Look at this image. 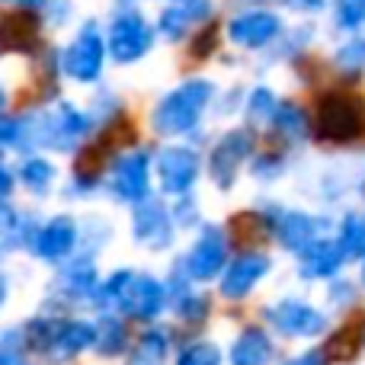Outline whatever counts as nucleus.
<instances>
[{
  "instance_id": "1",
  "label": "nucleus",
  "mask_w": 365,
  "mask_h": 365,
  "mask_svg": "<svg viewBox=\"0 0 365 365\" xmlns=\"http://www.w3.org/2000/svg\"><path fill=\"white\" fill-rule=\"evenodd\" d=\"M90 304H96L100 311L135 317V321H154L167 308V282L154 279L151 272L115 269L113 276L100 279V289Z\"/></svg>"
},
{
  "instance_id": "2",
  "label": "nucleus",
  "mask_w": 365,
  "mask_h": 365,
  "mask_svg": "<svg viewBox=\"0 0 365 365\" xmlns=\"http://www.w3.org/2000/svg\"><path fill=\"white\" fill-rule=\"evenodd\" d=\"M23 122H26V154H32L36 148H48L55 154H74L93 135V115L83 113L81 106H74L68 100H58L48 109L26 113Z\"/></svg>"
},
{
  "instance_id": "3",
  "label": "nucleus",
  "mask_w": 365,
  "mask_h": 365,
  "mask_svg": "<svg viewBox=\"0 0 365 365\" xmlns=\"http://www.w3.org/2000/svg\"><path fill=\"white\" fill-rule=\"evenodd\" d=\"M215 96V83L192 77V81H182L180 87H173L167 96H160V103L151 113V125L158 135L164 138H177V135H189L199 119L205 115L208 103Z\"/></svg>"
},
{
  "instance_id": "4",
  "label": "nucleus",
  "mask_w": 365,
  "mask_h": 365,
  "mask_svg": "<svg viewBox=\"0 0 365 365\" xmlns=\"http://www.w3.org/2000/svg\"><path fill=\"white\" fill-rule=\"evenodd\" d=\"M154 36H158V29L145 19V13H141L138 6L125 4L109 19L106 55L113 58L115 64H135L154 48Z\"/></svg>"
},
{
  "instance_id": "5",
  "label": "nucleus",
  "mask_w": 365,
  "mask_h": 365,
  "mask_svg": "<svg viewBox=\"0 0 365 365\" xmlns=\"http://www.w3.org/2000/svg\"><path fill=\"white\" fill-rule=\"evenodd\" d=\"M106 36L100 32V26L90 19L74 32V38L68 42V48L58 55L61 61V74L74 83H96L106 68Z\"/></svg>"
},
{
  "instance_id": "6",
  "label": "nucleus",
  "mask_w": 365,
  "mask_h": 365,
  "mask_svg": "<svg viewBox=\"0 0 365 365\" xmlns=\"http://www.w3.org/2000/svg\"><path fill=\"white\" fill-rule=\"evenodd\" d=\"M132 237L145 250H167L173 244L177 225H173L170 208L158 195H148L132 205Z\"/></svg>"
},
{
  "instance_id": "7",
  "label": "nucleus",
  "mask_w": 365,
  "mask_h": 365,
  "mask_svg": "<svg viewBox=\"0 0 365 365\" xmlns=\"http://www.w3.org/2000/svg\"><path fill=\"white\" fill-rule=\"evenodd\" d=\"M263 317L276 334L289 336V340H308V336H321L327 330V314L298 298H282L279 304H269Z\"/></svg>"
},
{
  "instance_id": "8",
  "label": "nucleus",
  "mask_w": 365,
  "mask_h": 365,
  "mask_svg": "<svg viewBox=\"0 0 365 365\" xmlns=\"http://www.w3.org/2000/svg\"><path fill=\"white\" fill-rule=\"evenodd\" d=\"M77 244H81V225H77L74 215L61 212L38 225V234H36V240H32L29 253L48 266H61L64 259L74 257Z\"/></svg>"
},
{
  "instance_id": "9",
  "label": "nucleus",
  "mask_w": 365,
  "mask_h": 365,
  "mask_svg": "<svg viewBox=\"0 0 365 365\" xmlns=\"http://www.w3.org/2000/svg\"><path fill=\"white\" fill-rule=\"evenodd\" d=\"M227 266V237L225 227L205 225L195 237V244L189 247V253L182 257V269L192 282H212L218 272H225Z\"/></svg>"
},
{
  "instance_id": "10",
  "label": "nucleus",
  "mask_w": 365,
  "mask_h": 365,
  "mask_svg": "<svg viewBox=\"0 0 365 365\" xmlns=\"http://www.w3.org/2000/svg\"><path fill=\"white\" fill-rule=\"evenodd\" d=\"M106 189L115 202H125V205L148 199L151 195V158L145 151L122 154L113 164V170H109Z\"/></svg>"
},
{
  "instance_id": "11",
  "label": "nucleus",
  "mask_w": 365,
  "mask_h": 365,
  "mask_svg": "<svg viewBox=\"0 0 365 365\" xmlns=\"http://www.w3.org/2000/svg\"><path fill=\"white\" fill-rule=\"evenodd\" d=\"M362 103L343 93H327L317 106V135L327 141H353L362 128Z\"/></svg>"
},
{
  "instance_id": "12",
  "label": "nucleus",
  "mask_w": 365,
  "mask_h": 365,
  "mask_svg": "<svg viewBox=\"0 0 365 365\" xmlns=\"http://www.w3.org/2000/svg\"><path fill=\"white\" fill-rule=\"evenodd\" d=\"M253 154V132L250 128H231L218 138V145L208 154V170L218 189H231L237 180L244 160Z\"/></svg>"
},
{
  "instance_id": "13",
  "label": "nucleus",
  "mask_w": 365,
  "mask_h": 365,
  "mask_svg": "<svg viewBox=\"0 0 365 365\" xmlns=\"http://www.w3.org/2000/svg\"><path fill=\"white\" fill-rule=\"evenodd\" d=\"M202 173V160L192 148L170 145L158 154V182L164 195H189Z\"/></svg>"
},
{
  "instance_id": "14",
  "label": "nucleus",
  "mask_w": 365,
  "mask_h": 365,
  "mask_svg": "<svg viewBox=\"0 0 365 365\" xmlns=\"http://www.w3.org/2000/svg\"><path fill=\"white\" fill-rule=\"evenodd\" d=\"M96 289H100V272H96L93 253H83V257L64 259L61 269H58V279L51 282V292H55L64 304H71V302H93Z\"/></svg>"
},
{
  "instance_id": "15",
  "label": "nucleus",
  "mask_w": 365,
  "mask_h": 365,
  "mask_svg": "<svg viewBox=\"0 0 365 365\" xmlns=\"http://www.w3.org/2000/svg\"><path fill=\"white\" fill-rule=\"evenodd\" d=\"M42 45V16L36 10H16L0 16V51L10 55H36Z\"/></svg>"
},
{
  "instance_id": "16",
  "label": "nucleus",
  "mask_w": 365,
  "mask_h": 365,
  "mask_svg": "<svg viewBox=\"0 0 365 365\" xmlns=\"http://www.w3.org/2000/svg\"><path fill=\"white\" fill-rule=\"evenodd\" d=\"M272 269V259L266 253H240L237 259L225 266L221 272V295L237 302V298L250 295L257 289V282Z\"/></svg>"
},
{
  "instance_id": "17",
  "label": "nucleus",
  "mask_w": 365,
  "mask_h": 365,
  "mask_svg": "<svg viewBox=\"0 0 365 365\" xmlns=\"http://www.w3.org/2000/svg\"><path fill=\"white\" fill-rule=\"evenodd\" d=\"M276 237L285 250H304L311 240L317 237H327L330 231V218H317V215H308V212H279L276 221Z\"/></svg>"
},
{
  "instance_id": "18",
  "label": "nucleus",
  "mask_w": 365,
  "mask_h": 365,
  "mask_svg": "<svg viewBox=\"0 0 365 365\" xmlns=\"http://www.w3.org/2000/svg\"><path fill=\"white\" fill-rule=\"evenodd\" d=\"M227 36L234 45H244V48H263L272 38L282 36V19L269 10H247L240 16L231 19L227 26Z\"/></svg>"
},
{
  "instance_id": "19",
  "label": "nucleus",
  "mask_w": 365,
  "mask_h": 365,
  "mask_svg": "<svg viewBox=\"0 0 365 365\" xmlns=\"http://www.w3.org/2000/svg\"><path fill=\"white\" fill-rule=\"evenodd\" d=\"M346 263L336 237H317L304 250H298V272L304 279H327Z\"/></svg>"
},
{
  "instance_id": "20",
  "label": "nucleus",
  "mask_w": 365,
  "mask_h": 365,
  "mask_svg": "<svg viewBox=\"0 0 365 365\" xmlns=\"http://www.w3.org/2000/svg\"><path fill=\"white\" fill-rule=\"evenodd\" d=\"M208 13H212V0H177V4H170L164 13H160L158 29L164 38L180 42V38L189 32V26L208 19Z\"/></svg>"
},
{
  "instance_id": "21",
  "label": "nucleus",
  "mask_w": 365,
  "mask_h": 365,
  "mask_svg": "<svg viewBox=\"0 0 365 365\" xmlns=\"http://www.w3.org/2000/svg\"><path fill=\"white\" fill-rule=\"evenodd\" d=\"M96 343V324L83 321V317H61V327H58V340H55V362H68L74 356L93 349Z\"/></svg>"
},
{
  "instance_id": "22",
  "label": "nucleus",
  "mask_w": 365,
  "mask_h": 365,
  "mask_svg": "<svg viewBox=\"0 0 365 365\" xmlns=\"http://www.w3.org/2000/svg\"><path fill=\"white\" fill-rule=\"evenodd\" d=\"M272 340L263 327H244L231 343V365H269Z\"/></svg>"
},
{
  "instance_id": "23",
  "label": "nucleus",
  "mask_w": 365,
  "mask_h": 365,
  "mask_svg": "<svg viewBox=\"0 0 365 365\" xmlns=\"http://www.w3.org/2000/svg\"><path fill=\"white\" fill-rule=\"evenodd\" d=\"M55 177H58L55 164H51L48 158H38V154H26L16 167V180L23 182L26 192L38 195V199L55 189Z\"/></svg>"
},
{
  "instance_id": "24",
  "label": "nucleus",
  "mask_w": 365,
  "mask_h": 365,
  "mask_svg": "<svg viewBox=\"0 0 365 365\" xmlns=\"http://www.w3.org/2000/svg\"><path fill=\"white\" fill-rule=\"evenodd\" d=\"M167 356H170V334L160 327H151L128 349L125 365H167Z\"/></svg>"
},
{
  "instance_id": "25",
  "label": "nucleus",
  "mask_w": 365,
  "mask_h": 365,
  "mask_svg": "<svg viewBox=\"0 0 365 365\" xmlns=\"http://www.w3.org/2000/svg\"><path fill=\"white\" fill-rule=\"evenodd\" d=\"M93 349L103 356V359H115V356H122L128 349V330H125V324H122L119 314H113V311H103L100 314Z\"/></svg>"
},
{
  "instance_id": "26",
  "label": "nucleus",
  "mask_w": 365,
  "mask_h": 365,
  "mask_svg": "<svg viewBox=\"0 0 365 365\" xmlns=\"http://www.w3.org/2000/svg\"><path fill=\"white\" fill-rule=\"evenodd\" d=\"M336 244H340V250H343L346 259H362L365 257V215L362 212L343 215Z\"/></svg>"
},
{
  "instance_id": "27",
  "label": "nucleus",
  "mask_w": 365,
  "mask_h": 365,
  "mask_svg": "<svg viewBox=\"0 0 365 365\" xmlns=\"http://www.w3.org/2000/svg\"><path fill=\"white\" fill-rule=\"evenodd\" d=\"M272 125L292 141H302L304 135H308V119H304V113L295 103H282V106L276 109V115H272Z\"/></svg>"
},
{
  "instance_id": "28",
  "label": "nucleus",
  "mask_w": 365,
  "mask_h": 365,
  "mask_svg": "<svg viewBox=\"0 0 365 365\" xmlns=\"http://www.w3.org/2000/svg\"><path fill=\"white\" fill-rule=\"evenodd\" d=\"M173 311H177L182 321H189V324L205 321L208 317V298L199 295V292H192V289H186V292H180V295L173 298Z\"/></svg>"
},
{
  "instance_id": "29",
  "label": "nucleus",
  "mask_w": 365,
  "mask_h": 365,
  "mask_svg": "<svg viewBox=\"0 0 365 365\" xmlns=\"http://www.w3.org/2000/svg\"><path fill=\"white\" fill-rule=\"evenodd\" d=\"M177 365H221V349L208 340L189 343V346L180 349Z\"/></svg>"
},
{
  "instance_id": "30",
  "label": "nucleus",
  "mask_w": 365,
  "mask_h": 365,
  "mask_svg": "<svg viewBox=\"0 0 365 365\" xmlns=\"http://www.w3.org/2000/svg\"><path fill=\"white\" fill-rule=\"evenodd\" d=\"M276 109H279L276 93H272V90H266V87H257L250 93V100H247V115H250L253 122H272Z\"/></svg>"
},
{
  "instance_id": "31",
  "label": "nucleus",
  "mask_w": 365,
  "mask_h": 365,
  "mask_svg": "<svg viewBox=\"0 0 365 365\" xmlns=\"http://www.w3.org/2000/svg\"><path fill=\"white\" fill-rule=\"evenodd\" d=\"M0 148H13V151L26 154V122H23V115L0 113Z\"/></svg>"
},
{
  "instance_id": "32",
  "label": "nucleus",
  "mask_w": 365,
  "mask_h": 365,
  "mask_svg": "<svg viewBox=\"0 0 365 365\" xmlns=\"http://www.w3.org/2000/svg\"><path fill=\"white\" fill-rule=\"evenodd\" d=\"M336 64H340L343 71L359 74L365 68V36H356V38H349L346 45H340V48H336Z\"/></svg>"
},
{
  "instance_id": "33",
  "label": "nucleus",
  "mask_w": 365,
  "mask_h": 365,
  "mask_svg": "<svg viewBox=\"0 0 365 365\" xmlns=\"http://www.w3.org/2000/svg\"><path fill=\"white\" fill-rule=\"evenodd\" d=\"M336 26L340 29H362L365 0H336Z\"/></svg>"
},
{
  "instance_id": "34",
  "label": "nucleus",
  "mask_w": 365,
  "mask_h": 365,
  "mask_svg": "<svg viewBox=\"0 0 365 365\" xmlns=\"http://www.w3.org/2000/svg\"><path fill=\"white\" fill-rule=\"evenodd\" d=\"M173 215V225L177 227H189V225H199V212H195V202L189 195H180L177 208H170Z\"/></svg>"
},
{
  "instance_id": "35",
  "label": "nucleus",
  "mask_w": 365,
  "mask_h": 365,
  "mask_svg": "<svg viewBox=\"0 0 365 365\" xmlns=\"http://www.w3.org/2000/svg\"><path fill=\"white\" fill-rule=\"evenodd\" d=\"M45 19L48 26H64L71 16V0H45Z\"/></svg>"
},
{
  "instance_id": "36",
  "label": "nucleus",
  "mask_w": 365,
  "mask_h": 365,
  "mask_svg": "<svg viewBox=\"0 0 365 365\" xmlns=\"http://www.w3.org/2000/svg\"><path fill=\"white\" fill-rule=\"evenodd\" d=\"M276 173H282V160H276V154H272V158H259L257 164H253V177L257 180H272L276 177Z\"/></svg>"
},
{
  "instance_id": "37",
  "label": "nucleus",
  "mask_w": 365,
  "mask_h": 365,
  "mask_svg": "<svg viewBox=\"0 0 365 365\" xmlns=\"http://www.w3.org/2000/svg\"><path fill=\"white\" fill-rule=\"evenodd\" d=\"M13 189H16V177H13V170L6 167L4 154H0V202H10Z\"/></svg>"
},
{
  "instance_id": "38",
  "label": "nucleus",
  "mask_w": 365,
  "mask_h": 365,
  "mask_svg": "<svg viewBox=\"0 0 365 365\" xmlns=\"http://www.w3.org/2000/svg\"><path fill=\"white\" fill-rule=\"evenodd\" d=\"M285 365H327V359H324V353H321V349H311V353L295 356V359H289Z\"/></svg>"
},
{
  "instance_id": "39",
  "label": "nucleus",
  "mask_w": 365,
  "mask_h": 365,
  "mask_svg": "<svg viewBox=\"0 0 365 365\" xmlns=\"http://www.w3.org/2000/svg\"><path fill=\"white\" fill-rule=\"evenodd\" d=\"M6 4H13V6H26V10H38V6L45 4V0H6Z\"/></svg>"
},
{
  "instance_id": "40",
  "label": "nucleus",
  "mask_w": 365,
  "mask_h": 365,
  "mask_svg": "<svg viewBox=\"0 0 365 365\" xmlns=\"http://www.w3.org/2000/svg\"><path fill=\"white\" fill-rule=\"evenodd\" d=\"M295 6H302V10H321L324 0H292Z\"/></svg>"
},
{
  "instance_id": "41",
  "label": "nucleus",
  "mask_w": 365,
  "mask_h": 365,
  "mask_svg": "<svg viewBox=\"0 0 365 365\" xmlns=\"http://www.w3.org/2000/svg\"><path fill=\"white\" fill-rule=\"evenodd\" d=\"M4 106H6V90H4V83H0V113H4Z\"/></svg>"
},
{
  "instance_id": "42",
  "label": "nucleus",
  "mask_w": 365,
  "mask_h": 365,
  "mask_svg": "<svg viewBox=\"0 0 365 365\" xmlns=\"http://www.w3.org/2000/svg\"><path fill=\"white\" fill-rule=\"evenodd\" d=\"M362 282H365V263H362Z\"/></svg>"
},
{
  "instance_id": "43",
  "label": "nucleus",
  "mask_w": 365,
  "mask_h": 365,
  "mask_svg": "<svg viewBox=\"0 0 365 365\" xmlns=\"http://www.w3.org/2000/svg\"><path fill=\"white\" fill-rule=\"evenodd\" d=\"M4 253H6V247H0V257H4Z\"/></svg>"
},
{
  "instance_id": "44",
  "label": "nucleus",
  "mask_w": 365,
  "mask_h": 365,
  "mask_svg": "<svg viewBox=\"0 0 365 365\" xmlns=\"http://www.w3.org/2000/svg\"><path fill=\"white\" fill-rule=\"evenodd\" d=\"M125 4H132V0H122V6H125Z\"/></svg>"
},
{
  "instance_id": "45",
  "label": "nucleus",
  "mask_w": 365,
  "mask_h": 365,
  "mask_svg": "<svg viewBox=\"0 0 365 365\" xmlns=\"http://www.w3.org/2000/svg\"><path fill=\"white\" fill-rule=\"evenodd\" d=\"M16 365H26V362H23V359H19V362H16Z\"/></svg>"
},
{
  "instance_id": "46",
  "label": "nucleus",
  "mask_w": 365,
  "mask_h": 365,
  "mask_svg": "<svg viewBox=\"0 0 365 365\" xmlns=\"http://www.w3.org/2000/svg\"><path fill=\"white\" fill-rule=\"evenodd\" d=\"M362 195H365V186H362Z\"/></svg>"
}]
</instances>
